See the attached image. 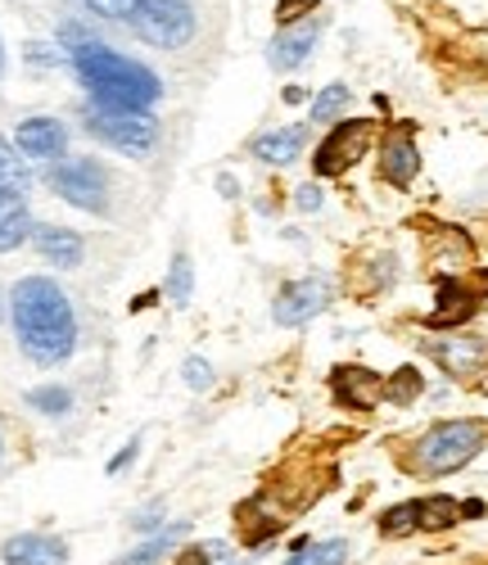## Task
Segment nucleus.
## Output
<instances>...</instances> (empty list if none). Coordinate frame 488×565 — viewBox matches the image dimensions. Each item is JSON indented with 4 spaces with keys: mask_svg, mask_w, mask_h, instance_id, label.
<instances>
[{
    "mask_svg": "<svg viewBox=\"0 0 488 565\" xmlns=\"http://www.w3.org/2000/svg\"><path fill=\"white\" fill-rule=\"evenodd\" d=\"M10 321L19 349L36 366H55L77 349V317L68 295L55 286L51 276H23L10 295Z\"/></svg>",
    "mask_w": 488,
    "mask_h": 565,
    "instance_id": "f257e3e1",
    "label": "nucleus"
},
{
    "mask_svg": "<svg viewBox=\"0 0 488 565\" xmlns=\"http://www.w3.org/2000/svg\"><path fill=\"white\" fill-rule=\"evenodd\" d=\"M68 60H73L77 77L86 82V90L95 96V105H100V109L145 114L163 96V86H159V77L150 68L136 64V60H123L118 51H109V45H100V41L73 45Z\"/></svg>",
    "mask_w": 488,
    "mask_h": 565,
    "instance_id": "f03ea898",
    "label": "nucleus"
},
{
    "mask_svg": "<svg viewBox=\"0 0 488 565\" xmlns=\"http://www.w3.org/2000/svg\"><path fill=\"white\" fill-rule=\"evenodd\" d=\"M484 444H488V430L479 420H438L416 444V466L425 476H453V470L470 466L484 452Z\"/></svg>",
    "mask_w": 488,
    "mask_h": 565,
    "instance_id": "7ed1b4c3",
    "label": "nucleus"
},
{
    "mask_svg": "<svg viewBox=\"0 0 488 565\" xmlns=\"http://www.w3.org/2000/svg\"><path fill=\"white\" fill-rule=\"evenodd\" d=\"M127 28L140 41L159 45V51H177V45H185L194 32V14H190L185 0H136Z\"/></svg>",
    "mask_w": 488,
    "mask_h": 565,
    "instance_id": "20e7f679",
    "label": "nucleus"
},
{
    "mask_svg": "<svg viewBox=\"0 0 488 565\" xmlns=\"http://www.w3.org/2000/svg\"><path fill=\"white\" fill-rule=\"evenodd\" d=\"M86 127L95 140H105L118 154H150L159 127L145 114H123V109H86Z\"/></svg>",
    "mask_w": 488,
    "mask_h": 565,
    "instance_id": "39448f33",
    "label": "nucleus"
},
{
    "mask_svg": "<svg viewBox=\"0 0 488 565\" xmlns=\"http://www.w3.org/2000/svg\"><path fill=\"white\" fill-rule=\"evenodd\" d=\"M371 136H375V122L371 118H353V122H339L321 146H317V159H312V168H317V177H339V172H349L362 154H367V146H371Z\"/></svg>",
    "mask_w": 488,
    "mask_h": 565,
    "instance_id": "423d86ee",
    "label": "nucleus"
},
{
    "mask_svg": "<svg viewBox=\"0 0 488 565\" xmlns=\"http://www.w3.org/2000/svg\"><path fill=\"white\" fill-rule=\"evenodd\" d=\"M51 185L73 209H86V213H105V204H109L105 172H100V163H91V159H73V163L51 168Z\"/></svg>",
    "mask_w": 488,
    "mask_h": 565,
    "instance_id": "0eeeda50",
    "label": "nucleus"
},
{
    "mask_svg": "<svg viewBox=\"0 0 488 565\" xmlns=\"http://www.w3.org/2000/svg\"><path fill=\"white\" fill-rule=\"evenodd\" d=\"M484 290H488V271H479L475 286H466V280H457V276H444V280H438V303L429 312V326H438V331L462 326L466 317H475Z\"/></svg>",
    "mask_w": 488,
    "mask_h": 565,
    "instance_id": "6e6552de",
    "label": "nucleus"
},
{
    "mask_svg": "<svg viewBox=\"0 0 488 565\" xmlns=\"http://www.w3.org/2000/svg\"><path fill=\"white\" fill-rule=\"evenodd\" d=\"M326 303H330V286H326L321 276L289 280V286L276 295V321H280V326H304V321H312Z\"/></svg>",
    "mask_w": 488,
    "mask_h": 565,
    "instance_id": "1a4fd4ad",
    "label": "nucleus"
},
{
    "mask_svg": "<svg viewBox=\"0 0 488 565\" xmlns=\"http://www.w3.org/2000/svg\"><path fill=\"white\" fill-rule=\"evenodd\" d=\"M330 390H335L339 403L353 407V412H371L384 398V381L371 366H335L330 371Z\"/></svg>",
    "mask_w": 488,
    "mask_h": 565,
    "instance_id": "9d476101",
    "label": "nucleus"
},
{
    "mask_svg": "<svg viewBox=\"0 0 488 565\" xmlns=\"http://www.w3.org/2000/svg\"><path fill=\"white\" fill-rule=\"evenodd\" d=\"M6 565H64L68 561V543L55 534H14L0 547Z\"/></svg>",
    "mask_w": 488,
    "mask_h": 565,
    "instance_id": "9b49d317",
    "label": "nucleus"
},
{
    "mask_svg": "<svg viewBox=\"0 0 488 565\" xmlns=\"http://www.w3.org/2000/svg\"><path fill=\"white\" fill-rule=\"evenodd\" d=\"M19 150L28 159H60L68 150V131L60 118H23L19 122Z\"/></svg>",
    "mask_w": 488,
    "mask_h": 565,
    "instance_id": "f8f14e48",
    "label": "nucleus"
},
{
    "mask_svg": "<svg viewBox=\"0 0 488 565\" xmlns=\"http://www.w3.org/2000/svg\"><path fill=\"white\" fill-rule=\"evenodd\" d=\"M425 349H429V358L444 366L448 375H462V381L488 366V344L484 340H434Z\"/></svg>",
    "mask_w": 488,
    "mask_h": 565,
    "instance_id": "ddd939ff",
    "label": "nucleus"
},
{
    "mask_svg": "<svg viewBox=\"0 0 488 565\" xmlns=\"http://www.w3.org/2000/svg\"><path fill=\"white\" fill-rule=\"evenodd\" d=\"M380 172H384L389 185H412V181H416V172H421V150H416L412 131H394V136L384 140Z\"/></svg>",
    "mask_w": 488,
    "mask_h": 565,
    "instance_id": "4468645a",
    "label": "nucleus"
},
{
    "mask_svg": "<svg viewBox=\"0 0 488 565\" xmlns=\"http://www.w3.org/2000/svg\"><path fill=\"white\" fill-rule=\"evenodd\" d=\"M321 41V28L317 23H299V28H280V36L267 45V60L272 68H299Z\"/></svg>",
    "mask_w": 488,
    "mask_h": 565,
    "instance_id": "2eb2a0df",
    "label": "nucleus"
},
{
    "mask_svg": "<svg viewBox=\"0 0 488 565\" xmlns=\"http://www.w3.org/2000/svg\"><path fill=\"white\" fill-rule=\"evenodd\" d=\"M32 245L45 263L55 267H77L82 263V235L68 226H32Z\"/></svg>",
    "mask_w": 488,
    "mask_h": 565,
    "instance_id": "dca6fc26",
    "label": "nucleus"
},
{
    "mask_svg": "<svg viewBox=\"0 0 488 565\" xmlns=\"http://www.w3.org/2000/svg\"><path fill=\"white\" fill-rule=\"evenodd\" d=\"M254 159H263L267 168H285V163H295L299 150H304V127H276V131H263L254 136Z\"/></svg>",
    "mask_w": 488,
    "mask_h": 565,
    "instance_id": "f3484780",
    "label": "nucleus"
},
{
    "mask_svg": "<svg viewBox=\"0 0 488 565\" xmlns=\"http://www.w3.org/2000/svg\"><path fill=\"white\" fill-rule=\"evenodd\" d=\"M28 235H32V213H28L23 195L0 191V254L19 249V245L28 241Z\"/></svg>",
    "mask_w": 488,
    "mask_h": 565,
    "instance_id": "a211bd4d",
    "label": "nucleus"
},
{
    "mask_svg": "<svg viewBox=\"0 0 488 565\" xmlns=\"http://www.w3.org/2000/svg\"><path fill=\"white\" fill-rule=\"evenodd\" d=\"M421 507V530L438 534V530H453L462 521V502H453L448 493H429V498H416Z\"/></svg>",
    "mask_w": 488,
    "mask_h": 565,
    "instance_id": "6ab92c4d",
    "label": "nucleus"
},
{
    "mask_svg": "<svg viewBox=\"0 0 488 565\" xmlns=\"http://www.w3.org/2000/svg\"><path fill=\"white\" fill-rule=\"evenodd\" d=\"M235 515H240V525H244V543H250V547H258V543H267V539H276V534H280V521H276V515H263V498L244 502Z\"/></svg>",
    "mask_w": 488,
    "mask_h": 565,
    "instance_id": "aec40b11",
    "label": "nucleus"
},
{
    "mask_svg": "<svg viewBox=\"0 0 488 565\" xmlns=\"http://www.w3.org/2000/svg\"><path fill=\"white\" fill-rule=\"evenodd\" d=\"M185 530H190V525H163L150 543H140V547H136L131 556H123L118 565H150V561H163V556L172 552V543H181V539H185Z\"/></svg>",
    "mask_w": 488,
    "mask_h": 565,
    "instance_id": "412c9836",
    "label": "nucleus"
},
{
    "mask_svg": "<svg viewBox=\"0 0 488 565\" xmlns=\"http://www.w3.org/2000/svg\"><path fill=\"white\" fill-rule=\"evenodd\" d=\"M344 561H349V543L344 539H326V543L299 547L285 565H344Z\"/></svg>",
    "mask_w": 488,
    "mask_h": 565,
    "instance_id": "4be33fe9",
    "label": "nucleus"
},
{
    "mask_svg": "<svg viewBox=\"0 0 488 565\" xmlns=\"http://www.w3.org/2000/svg\"><path fill=\"white\" fill-rule=\"evenodd\" d=\"M421 390H425V381H421L416 366H399V371L384 381V398L399 403V407H412V403L421 398Z\"/></svg>",
    "mask_w": 488,
    "mask_h": 565,
    "instance_id": "5701e85b",
    "label": "nucleus"
},
{
    "mask_svg": "<svg viewBox=\"0 0 488 565\" xmlns=\"http://www.w3.org/2000/svg\"><path fill=\"white\" fill-rule=\"evenodd\" d=\"M380 534L389 539H407V534H421V507L416 502H399L380 515Z\"/></svg>",
    "mask_w": 488,
    "mask_h": 565,
    "instance_id": "b1692460",
    "label": "nucleus"
},
{
    "mask_svg": "<svg viewBox=\"0 0 488 565\" xmlns=\"http://www.w3.org/2000/svg\"><path fill=\"white\" fill-rule=\"evenodd\" d=\"M0 191H10V195H23L28 191V168H23L19 150L10 146L6 136H0Z\"/></svg>",
    "mask_w": 488,
    "mask_h": 565,
    "instance_id": "393cba45",
    "label": "nucleus"
},
{
    "mask_svg": "<svg viewBox=\"0 0 488 565\" xmlns=\"http://www.w3.org/2000/svg\"><path fill=\"white\" fill-rule=\"evenodd\" d=\"M28 403H32L36 412H45V416H64V412L73 407V394H68L64 385H45V390H32Z\"/></svg>",
    "mask_w": 488,
    "mask_h": 565,
    "instance_id": "a878e982",
    "label": "nucleus"
},
{
    "mask_svg": "<svg viewBox=\"0 0 488 565\" xmlns=\"http://www.w3.org/2000/svg\"><path fill=\"white\" fill-rule=\"evenodd\" d=\"M349 105V86L344 82H335V86H326L321 90V96L312 100V122H330L339 109H344Z\"/></svg>",
    "mask_w": 488,
    "mask_h": 565,
    "instance_id": "bb28decb",
    "label": "nucleus"
},
{
    "mask_svg": "<svg viewBox=\"0 0 488 565\" xmlns=\"http://www.w3.org/2000/svg\"><path fill=\"white\" fill-rule=\"evenodd\" d=\"M181 375H185V385H190L194 394H204V390L213 385V366H209L204 358H185V366H181Z\"/></svg>",
    "mask_w": 488,
    "mask_h": 565,
    "instance_id": "cd10ccee",
    "label": "nucleus"
},
{
    "mask_svg": "<svg viewBox=\"0 0 488 565\" xmlns=\"http://www.w3.org/2000/svg\"><path fill=\"white\" fill-rule=\"evenodd\" d=\"M222 556H226L222 543H194V547H185L172 565H209V561H222Z\"/></svg>",
    "mask_w": 488,
    "mask_h": 565,
    "instance_id": "c85d7f7f",
    "label": "nucleus"
},
{
    "mask_svg": "<svg viewBox=\"0 0 488 565\" xmlns=\"http://www.w3.org/2000/svg\"><path fill=\"white\" fill-rule=\"evenodd\" d=\"M82 6H91L100 19H118V23H127L131 10H136V0H82Z\"/></svg>",
    "mask_w": 488,
    "mask_h": 565,
    "instance_id": "c756f323",
    "label": "nucleus"
},
{
    "mask_svg": "<svg viewBox=\"0 0 488 565\" xmlns=\"http://www.w3.org/2000/svg\"><path fill=\"white\" fill-rule=\"evenodd\" d=\"M190 299V258L177 254L172 258V303H185Z\"/></svg>",
    "mask_w": 488,
    "mask_h": 565,
    "instance_id": "7c9ffc66",
    "label": "nucleus"
},
{
    "mask_svg": "<svg viewBox=\"0 0 488 565\" xmlns=\"http://www.w3.org/2000/svg\"><path fill=\"white\" fill-rule=\"evenodd\" d=\"M308 10H317V0H280V6H276V23H280V28L304 23Z\"/></svg>",
    "mask_w": 488,
    "mask_h": 565,
    "instance_id": "2f4dec72",
    "label": "nucleus"
},
{
    "mask_svg": "<svg viewBox=\"0 0 488 565\" xmlns=\"http://www.w3.org/2000/svg\"><path fill=\"white\" fill-rule=\"evenodd\" d=\"M295 204H299L304 213H317V209H321V191L308 181V185H299V191H295Z\"/></svg>",
    "mask_w": 488,
    "mask_h": 565,
    "instance_id": "473e14b6",
    "label": "nucleus"
},
{
    "mask_svg": "<svg viewBox=\"0 0 488 565\" xmlns=\"http://www.w3.org/2000/svg\"><path fill=\"white\" fill-rule=\"evenodd\" d=\"M136 452H140V439H131V444H127V448H123V452L109 461V476H118V470H127V466L136 461Z\"/></svg>",
    "mask_w": 488,
    "mask_h": 565,
    "instance_id": "72a5a7b5",
    "label": "nucleus"
},
{
    "mask_svg": "<svg viewBox=\"0 0 488 565\" xmlns=\"http://www.w3.org/2000/svg\"><path fill=\"white\" fill-rule=\"evenodd\" d=\"M0 73H6V41H0Z\"/></svg>",
    "mask_w": 488,
    "mask_h": 565,
    "instance_id": "f704fd0d",
    "label": "nucleus"
}]
</instances>
